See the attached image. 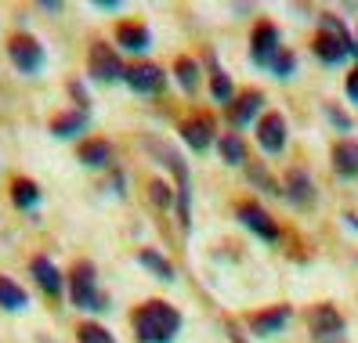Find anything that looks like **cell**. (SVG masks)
Here are the masks:
<instances>
[{"label": "cell", "instance_id": "cb8c5ba5", "mask_svg": "<svg viewBox=\"0 0 358 343\" xmlns=\"http://www.w3.org/2000/svg\"><path fill=\"white\" fill-rule=\"evenodd\" d=\"M141 264L149 268V271H156L159 278H174V268L166 264V261H163L159 253H152V249H141Z\"/></svg>", "mask_w": 358, "mask_h": 343}, {"label": "cell", "instance_id": "277c9868", "mask_svg": "<svg viewBox=\"0 0 358 343\" xmlns=\"http://www.w3.org/2000/svg\"><path fill=\"white\" fill-rule=\"evenodd\" d=\"M69 286H73V304L83 311H105V296L94 286V264H76L69 275Z\"/></svg>", "mask_w": 358, "mask_h": 343}, {"label": "cell", "instance_id": "8fae6325", "mask_svg": "<svg viewBox=\"0 0 358 343\" xmlns=\"http://www.w3.org/2000/svg\"><path fill=\"white\" fill-rule=\"evenodd\" d=\"M131 83L134 91H141V94H156V91H163V69L159 66H134V69H127V76H123Z\"/></svg>", "mask_w": 358, "mask_h": 343}, {"label": "cell", "instance_id": "ac0fdd59", "mask_svg": "<svg viewBox=\"0 0 358 343\" xmlns=\"http://www.w3.org/2000/svg\"><path fill=\"white\" fill-rule=\"evenodd\" d=\"M333 166L341 170L344 177H355L358 174V145H351V141H341L333 148Z\"/></svg>", "mask_w": 358, "mask_h": 343}, {"label": "cell", "instance_id": "484cf974", "mask_svg": "<svg viewBox=\"0 0 358 343\" xmlns=\"http://www.w3.org/2000/svg\"><path fill=\"white\" fill-rule=\"evenodd\" d=\"M178 80L185 91H196V66L188 58H178Z\"/></svg>", "mask_w": 358, "mask_h": 343}, {"label": "cell", "instance_id": "4fadbf2b", "mask_svg": "<svg viewBox=\"0 0 358 343\" xmlns=\"http://www.w3.org/2000/svg\"><path fill=\"white\" fill-rule=\"evenodd\" d=\"M181 134H185V141L192 148H206L210 141H214V119H210V116H196V119H188L181 126Z\"/></svg>", "mask_w": 358, "mask_h": 343}, {"label": "cell", "instance_id": "4316f807", "mask_svg": "<svg viewBox=\"0 0 358 343\" xmlns=\"http://www.w3.org/2000/svg\"><path fill=\"white\" fill-rule=\"evenodd\" d=\"M210 91H214V98L224 105V101H231V80L224 76V73H217L214 76V83H210Z\"/></svg>", "mask_w": 358, "mask_h": 343}, {"label": "cell", "instance_id": "ba28073f", "mask_svg": "<svg viewBox=\"0 0 358 343\" xmlns=\"http://www.w3.org/2000/svg\"><path fill=\"white\" fill-rule=\"evenodd\" d=\"M254 58L261 61V66H271L275 61V54H279V29L271 26V22H261L257 29H254Z\"/></svg>", "mask_w": 358, "mask_h": 343}, {"label": "cell", "instance_id": "f1b7e54d", "mask_svg": "<svg viewBox=\"0 0 358 343\" xmlns=\"http://www.w3.org/2000/svg\"><path fill=\"white\" fill-rule=\"evenodd\" d=\"M271 69H275L279 76H286V73L293 69V54H286V51H279V54H275V61H271Z\"/></svg>", "mask_w": 358, "mask_h": 343}, {"label": "cell", "instance_id": "d6986e66", "mask_svg": "<svg viewBox=\"0 0 358 343\" xmlns=\"http://www.w3.org/2000/svg\"><path fill=\"white\" fill-rule=\"evenodd\" d=\"M29 268H33V278H36V282L44 286L48 293H58V289H62V278H58V268H55V264L48 261V256H36V261H33Z\"/></svg>", "mask_w": 358, "mask_h": 343}, {"label": "cell", "instance_id": "6da1fadb", "mask_svg": "<svg viewBox=\"0 0 358 343\" xmlns=\"http://www.w3.org/2000/svg\"><path fill=\"white\" fill-rule=\"evenodd\" d=\"M134 329H138L141 343H171L174 333L181 329V314H178L171 304H159V300H152V304L138 307Z\"/></svg>", "mask_w": 358, "mask_h": 343}, {"label": "cell", "instance_id": "2e32d148", "mask_svg": "<svg viewBox=\"0 0 358 343\" xmlns=\"http://www.w3.org/2000/svg\"><path fill=\"white\" fill-rule=\"evenodd\" d=\"M286 188H289V199L297 203V206H311V203H315V188H311V181H308L304 170H289Z\"/></svg>", "mask_w": 358, "mask_h": 343}, {"label": "cell", "instance_id": "7c38bea8", "mask_svg": "<svg viewBox=\"0 0 358 343\" xmlns=\"http://www.w3.org/2000/svg\"><path fill=\"white\" fill-rule=\"evenodd\" d=\"M116 40H120V48H127V51H149V44H152L149 29H145L141 22H123V26H116Z\"/></svg>", "mask_w": 358, "mask_h": 343}, {"label": "cell", "instance_id": "4dcf8cb0", "mask_svg": "<svg viewBox=\"0 0 358 343\" xmlns=\"http://www.w3.org/2000/svg\"><path fill=\"white\" fill-rule=\"evenodd\" d=\"M329 119H333L336 126H351V119H348L344 112H336V109H329Z\"/></svg>", "mask_w": 358, "mask_h": 343}, {"label": "cell", "instance_id": "d6a6232c", "mask_svg": "<svg viewBox=\"0 0 358 343\" xmlns=\"http://www.w3.org/2000/svg\"><path fill=\"white\" fill-rule=\"evenodd\" d=\"M236 343H243V340H236Z\"/></svg>", "mask_w": 358, "mask_h": 343}, {"label": "cell", "instance_id": "7a4b0ae2", "mask_svg": "<svg viewBox=\"0 0 358 343\" xmlns=\"http://www.w3.org/2000/svg\"><path fill=\"white\" fill-rule=\"evenodd\" d=\"M145 148H149L152 156H159L166 166H171V174L178 177V213H181V224H188V199H192V184H188V166H185V159H181L166 141H156V138L145 141Z\"/></svg>", "mask_w": 358, "mask_h": 343}, {"label": "cell", "instance_id": "3957f363", "mask_svg": "<svg viewBox=\"0 0 358 343\" xmlns=\"http://www.w3.org/2000/svg\"><path fill=\"white\" fill-rule=\"evenodd\" d=\"M351 48V36L344 29V22H336V18L322 15V33L315 36V54H319L322 61H341Z\"/></svg>", "mask_w": 358, "mask_h": 343}, {"label": "cell", "instance_id": "83f0119b", "mask_svg": "<svg viewBox=\"0 0 358 343\" xmlns=\"http://www.w3.org/2000/svg\"><path fill=\"white\" fill-rule=\"evenodd\" d=\"M149 191H152V203H156V206H163V210L171 206V199H174V196H171V188L159 184V181H152V184H149Z\"/></svg>", "mask_w": 358, "mask_h": 343}, {"label": "cell", "instance_id": "f546056e", "mask_svg": "<svg viewBox=\"0 0 358 343\" xmlns=\"http://www.w3.org/2000/svg\"><path fill=\"white\" fill-rule=\"evenodd\" d=\"M348 94H351V101H358V69L348 76Z\"/></svg>", "mask_w": 358, "mask_h": 343}, {"label": "cell", "instance_id": "603a6c76", "mask_svg": "<svg viewBox=\"0 0 358 343\" xmlns=\"http://www.w3.org/2000/svg\"><path fill=\"white\" fill-rule=\"evenodd\" d=\"M221 156H224L231 166L246 163V148H243V138H239V134H224V138H221Z\"/></svg>", "mask_w": 358, "mask_h": 343}, {"label": "cell", "instance_id": "44dd1931", "mask_svg": "<svg viewBox=\"0 0 358 343\" xmlns=\"http://www.w3.org/2000/svg\"><path fill=\"white\" fill-rule=\"evenodd\" d=\"M0 307L4 311H18V307H26V293L18 289L11 278H4L0 275Z\"/></svg>", "mask_w": 358, "mask_h": 343}, {"label": "cell", "instance_id": "1f68e13d", "mask_svg": "<svg viewBox=\"0 0 358 343\" xmlns=\"http://www.w3.org/2000/svg\"><path fill=\"white\" fill-rule=\"evenodd\" d=\"M355 44H358V36H355ZM355 51H358V48H355Z\"/></svg>", "mask_w": 358, "mask_h": 343}, {"label": "cell", "instance_id": "5b68a950", "mask_svg": "<svg viewBox=\"0 0 358 343\" xmlns=\"http://www.w3.org/2000/svg\"><path fill=\"white\" fill-rule=\"evenodd\" d=\"M8 54H11V61H15V66L22 69V73H36V69H40V61H44V48H40L29 33L11 36Z\"/></svg>", "mask_w": 358, "mask_h": 343}, {"label": "cell", "instance_id": "d4e9b609", "mask_svg": "<svg viewBox=\"0 0 358 343\" xmlns=\"http://www.w3.org/2000/svg\"><path fill=\"white\" fill-rule=\"evenodd\" d=\"M76 340H80V343H116V340H113L109 333H105L101 326H91V321H87V326H80Z\"/></svg>", "mask_w": 358, "mask_h": 343}, {"label": "cell", "instance_id": "9c48e42d", "mask_svg": "<svg viewBox=\"0 0 358 343\" xmlns=\"http://www.w3.org/2000/svg\"><path fill=\"white\" fill-rule=\"evenodd\" d=\"M311 329H315V336H319V340H336V336H341L344 333V318L341 314H336V307H315L311 311Z\"/></svg>", "mask_w": 358, "mask_h": 343}, {"label": "cell", "instance_id": "7402d4cb", "mask_svg": "<svg viewBox=\"0 0 358 343\" xmlns=\"http://www.w3.org/2000/svg\"><path fill=\"white\" fill-rule=\"evenodd\" d=\"M11 199H15V206H36L40 203V188L29 177H18L11 184Z\"/></svg>", "mask_w": 358, "mask_h": 343}, {"label": "cell", "instance_id": "30bf717a", "mask_svg": "<svg viewBox=\"0 0 358 343\" xmlns=\"http://www.w3.org/2000/svg\"><path fill=\"white\" fill-rule=\"evenodd\" d=\"M239 221H243L250 231H257L261 239H275V235H279L275 221H271V217H268V213H264L257 203H243V206H239Z\"/></svg>", "mask_w": 358, "mask_h": 343}, {"label": "cell", "instance_id": "9a60e30c", "mask_svg": "<svg viewBox=\"0 0 358 343\" xmlns=\"http://www.w3.org/2000/svg\"><path fill=\"white\" fill-rule=\"evenodd\" d=\"M261 91H246V94H239L236 98V105H231V109H228V116H231V123H236V126H243V123H250V119H254L257 116V109H261Z\"/></svg>", "mask_w": 358, "mask_h": 343}, {"label": "cell", "instance_id": "5bb4252c", "mask_svg": "<svg viewBox=\"0 0 358 343\" xmlns=\"http://www.w3.org/2000/svg\"><path fill=\"white\" fill-rule=\"evenodd\" d=\"M286 321H289V307H271V311H264V314L250 318V329H254L257 336H271V333H279Z\"/></svg>", "mask_w": 358, "mask_h": 343}, {"label": "cell", "instance_id": "8992f818", "mask_svg": "<svg viewBox=\"0 0 358 343\" xmlns=\"http://www.w3.org/2000/svg\"><path fill=\"white\" fill-rule=\"evenodd\" d=\"M87 69H91V76L101 80V83H113V80H120V76H127V73H123V66H120V58H116V51L105 48V44H94V48H91Z\"/></svg>", "mask_w": 358, "mask_h": 343}, {"label": "cell", "instance_id": "e0dca14e", "mask_svg": "<svg viewBox=\"0 0 358 343\" xmlns=\"http://www.w3.org/2000/svg\"><path fill=\"white\" fill-rule=\"evenodd\" d=\"M83 126H87V109H73V112L58 116V119L51 123V134H55V138H73V134L83 131Z\"/></svg>", "mask_w": 358, "mask_h": 343}, {"label": "cell", "instance_id": "52a82bcc", "mask_svg": "<svg viewBox=\"0 0 358 343\" xmlns=\"http://www.w3.org/2000/svg\"><path fill=\"white\" fill-rule=\"evenodd\" d=\"M257 141H261L264 152H282V145H286V119L279 112H268L257 123Z\"/></svg>", "mask_w": 358, "mask_h": 343}, {"label": "cell", "instance_id": "ffe728a7", "mask_svg": "<svg viewBox=\"0 0 358 343\" xmlns=\"http://www.w3.org/2000/svg\"><path fill=\"white\" fill-rule=\"evenodd\" d=\"M109 159H113V148L105 141H87L80 148V163H87V166H109Z\"/></svg>", "mask_w": 358, "mask_h": 343}]
</instances>
